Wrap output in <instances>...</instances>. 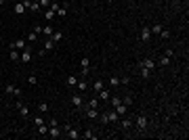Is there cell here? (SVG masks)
Instances as JSON below:
<instances>
[{
  "label": "cell",
  "instance_id": "6da1fadb",
  "mask_svg": "<svg viewBox=\"0 0 189 140\" xmlns=\"http://www.w3.org/2000/svg\"><path fill=\"white\" fill-rule=\"evenodd\" d=\"M63 130H65V136H67V138H71V140L82 138V132H80L78 128H74V126H70V123H65V126H63Z\"/></svg>",
  "mask_w": 189,
  "mask_h": 140
},
{
  "label": "cell",
  "instance_id": "7a4b0ae2",
  "mask_svg": "<svg viewBox=\"0 0 189 140\" xmlns=\"http://www.w3.org/2000/svg\"><path fill=\"white\" fill-rule=\"evenodd\" d=\"M70 103L74 107H76V109H80V111H82L84 109V98H82V92H74L70 96Z\"/></svg>",
  "mask_w": 189,
  "mask_h": 140
},
{
  "label": "cell",
  "instance_id": "3957f363",
  "mask_svg": "<svg viewBox=\"0 0 189 140\" xmlns=\"http://www.w3.org/2000/svg\"><path fill=\"white\" fill-rule=\"evenodd\" d=\"M55 46H57V44H55L50 38H46V40H44V44H42V50H38V55H40V57H44L46 52H53V50H55Z\"/></svg>",
  "mask_w": 189,
  "mask_h": 140
},
{
  "label": "cell",
  "instance_id": "277c9868",
  "mask_svg": "<svg viewBox=\"0 0 189 140\" xmlns=\"http://www.w3.org/2000/svg\"><path fill=\"white\" fill-rule=\"evenodd\" d=\"M15 105H17V111H19V115L23 117V119H27V117H30V113H32V111H30V107L25 105L23 100H17Z\"/></svg>",
  "mask_w": 189,
  "mask_h": 140
},
{
  "label": "cell",
  "instance_id": "5b68a950",
  "mask_svg": "<svg viewBox=\"0 0 189 140\" xmlns=\"http://www.w3.org/2000/svg\"><path fill=\"white\" fill-rule=\"evenodd\" d=\"M135 123H137V128L143 132V130H147V126H149V119H147L145 115H137L135 117Z\"/></svg>",
  "mask_w": 189,
  "mask_h": 140
},
{
  "label": "cell",
  "instance_id": "8992f818",
  "mask_svg": "<svg viewBox=\"0 0 189 140\" xmlns=\"http://www.w3.org/2000/svg\"><path fill=\"white\" fill-rule=\"evenodd\" d=\"M4 92L13 94L15 98H19V96H21V88H17V86H13V84H6V86H4Z\"/></svg>",
  "mask_w": 189,
  "mask_h": 140
},
{
  "label": "cell",
  "instance_id": "52a82bcc",
  "mask_svg": "<svg viewBox=\"0 0 189 140\" xmlns=\"http://www.w3.org/2000/svg\"><path fill=\"white\" fill-rule=\"evenodd\" d=\"M19 61H21L23 65H27V63L32 61V48H23L21 55H19Z\"/></svg>",
  "mask_w": 189,
  "mask_h": 140
},
{
  "label": "cell",
  "instance_id": "ba28073f",
  "mask_svg": "<svg viewBox=\"0 0 189 140\" xmlns=\"http://www.w3.org/2000/svg\"><path fill=\"white\" fill-rule=\"evenodd\" d=\"M11 48H15V50H23V48H27V40H25V38H17L15 42H11Z\"/></svg>",
  "mask_w": 189,
  "mask_h": 140
},
{
  "label": "cell",
  "instance_id": "9c48e42d",
  "mask_svg": "<svg viewBox=\"0 0 189 140\" xmlns=\"http://www.w3.org/2000/svg\"><path fill=\"white\" fill-rule=\"evenodd\" d=\"M105 119H107V123H118L120 115L116 113V109H111V111H107V113H105Z\"/></svg>",
  "mask_w": 189,
  "mask_h": 140
},
{
  "label": "cell",
  "instance_id": "30bf717a",
  "mask_svg": "<svg viewBox=\"0 0 189 140\" xmlns=\"http://www.w3.org/2000/svg\"><path fill=\"white\" fill-rule=\"evenodd\" d=\"M151 38V32H149V25H145V27H141V32H139V40L141 42H147Z\"/></svg>",
  "mask_w": 189,
  "mask_h": 140
},
{
  "label": "cell",
  "instance_id": "8fae6325",
  "mask_svg": "<svg viewBox=\"0 0 189 140\" xmlns=\"http://www.w3.org/2000/svg\"><path fill=\"white\" fill-rule=\"evenodd\" d=\"M128 82V80H126V78H122V80H120V78H116V75H111V78H109V80H107V84H109V86H111V88H118L120 84H126Z\"/></svg>",
  "mask_w": 189,
  "mask_h": 140
},
{
  "label": "cell",
  "instance_id": "7c38bea8",
  "mask_svg": "<svg viewBox=\"0 0 189 140\" xmlns=\"http://www.w3.org/2000/svg\"><path fill=\"white\" fill-rule=\"evenodd\" d=\"M48 136H50V138H59L61 136V128L59 126H48Z\"/></svg>",
  "mask_w": 189,
  "mask_h": 140
},
{
  "label": "cell",
  "instance_id": "4fadbf2b",
  "mask_svg": "<svg viewBox=\"0 0 189 140\" xmlns=\"http://www.w3.org/2000/svg\"><path fill=\"white\" fill-rule=\"evenodd\" d=\"M114 109H116V113H118L120 117H124V115H126V113H128V107L124 105V103H118V105L114 107Z\"/></svg>",
  "mask_w": 189,
  "mask_h": 140
},
{
  "label": "cell",
  "instance_id": "5bb4252c",
  "mask_svg": "<svg viewBox=\"0 0 189 140\" xmlns=\"http://www.w3.org/2000/svg\"><path fill=\"white\" fill-rule=\"evenodd\" d=\"M139 65H141V67H145V69H151V71L155 69V63H154V59H143V61L139 63Z\"/></svg>",
  "mask_w": 189,
  "mask_h": 140
},
{
  "label": "cell",
  "instance_id": "9a60e30c",
  "mask_svg": "<svg viewBox=\"0 0 189 140\" xmlns=\"http://www.w3.org/2000/svg\"><path fill=\"white\" fill-rule=\"evenodd\" d=\"M44 19H46L48 23H50V21H55V19H57V13L53 11V9H46V11H44Z\"/></svg>",
  "mask_w": 189,
  "mask_h": 140
},
{
  "label": "cell",
  "instance_id": "2e32d148",
  "mask_svg": "<svg viewBox=\"0 0 189 140\" xmlns=\"http://www.w3.org/2000/svg\"><path fill=\"white\" fill-rule=\"evenodd\" d=\"M78 80H80L78 75H67V78H65V84H67V88H74V86L78 84Z\"/></svg>",
  "mask_w": 189,
  "mask_h": 140
},
{
  "label": "cell",
  "instance_id": "e0dca14e",
  "mask_svg": "<svg viewBox=\"0 0 189 140\" xmlns=\"http://www.w3.org/2000/svg\"><path fill=\"white\" fill-rule=\"evenodd\" d=\"M76 88H78V92H86V90H88V82H86V80H78V84H76Z\"/></svg>",
  "mask_w": 189,
  "mask_h": 140
},
{
  "label": "cell",
  "instance_id": "ac0fdd59",
  "mask_svg": "<svg viewBox=\"0 0 189 140\" xmlns=\"http://www.w3.org/2000/svg\"><path fill=\"white\" fill-rule=\"evenodd\" d=\"M97 98H99V100H109V98H111V94H109V90L103 88L101 92H97Z\"/></svg>",
  "mask_w": 189,
  "mask_h": 140
},
{
  "label": "cell",
  "instance_id": "d6986e66",
  "mask_svg": "<svg viewBox=\"0 0 189 140\" xmlns=\"http://www.w3.org/2000/svg\"><path fill=\"white\" fill-rule=\"evenodd\" d=\"M120 126H122V130H130L132 126H135V119H128V117H126V119H122Z\"/></svg>",
  "mask_w": 189,
  "mask_h": 140
},
{
  "label": "cell",
  "instance_id": "ffe728a7",
  "mask_svg": "<svg viewBox=\"0 0 189 140\" xmlns=\"http://www.w3.org/2000/svg\"><path fill=\"white\" fill-rule=\"evenodd\" d=\"M50 40H53L55 44H57V42H61V40H63V32H57V29H55V32L50 34Z\"/></svg>",
  "mask_w": 189,
  "mask_h": 140
},
{
  "label": "cell",
  "instance_id": "44dd1931",
  "mask_svg": "<svg viewBox=\"0 0 189 140\" xmlns=\"http://www.w3.org/2000/svg\"><path fill=\"white\" fill-rule=\"evenodd\" d=\"M13 11L17 13V15H23V13H25V6H23V2H15V6H13Z\"/></svg>",
  "mask_w": 189,
  "mask_h": 140
},
{
  "label": "cell",
  "instance_id": "7402d4cb",
  "mask_svg": "<svg viewBox=\"0 0 189 140\" xmlns=\"http://www.w3.org/2000/svg\"><path fill=\"white\" fill-rule=\"evenodd\" d=\"M103 86H105V84L101 82V80H95V82H93V90H95V92H101Z\"/></svg>",
  "mask_w": 189,
  "mask_h": 140
},
{
  "label": "cell",
  "instance_id": "603a6c76",
  "mask_svg": "<svg viewBox=\"0 0 189 140\" xmlns=\"http://www.w3.org/2000/svg\"><path fill=\"white\" fill-rule=\"evenodd\" d=\"M84 107H90V109H99V98H97V96H95V98H90V100H88V103H86Z\"/></svg>",
  "mask_w": 189,
  "mask_h": 140
},
{
  "label": "cell",
  "instance_id": "cb8c5ba5",
  "mask_svg": "<svg viewBox=\"0 0 189 140\" xmlns=\"http://www.w3.org/2000/svg\"><path fill=\"white\" fill-rule=\"evenodd\" d=\"M162 29H164V27H162L160 23H155V25H151V27H149V32H151V34H158V36H160V32H162Z\"/></svg>",
  "mask_w": 189,
  "mask_h": 140
},
{
  "label": "cell",
  "instance_id": "d4e9b609",
  "mask_svg": "<svg viewBox=\"0 0 189 140\" xmlns=\"http://www.w3.org/2000/svg\"><path fill=\"white\" fill-rule=\"evenodd\" d=\"M38 111H40V113H46V111H48V103L40 100V103H38Z\"/></svg>",
  "mask_w": 189,
  "mask_h": 140
},
{
  "label": "cell",
  "instance_id": "484cf974",
  "mask_svg": "<svg viewBox=\"0 0 189 140\" xmlns=\"http://www.w3.org/2000/svg\"><path fill=\"white\" fill-rule=\"evenodd\" d=\"M82 138H88V140H95V138H97V134H95L93 130H86V132H84V134H82Z\"/></svg>",
  "mask_w": 189,
  "mask_h": 140
},
{
  "label": "cell",
  "instance_id": "4316f807",
  "mask_svg": "<svg viewBox=\"0 0 189 140\" xmlns=\"http://www.w3.org/2000/svg\"><path fill=\"white\" fill-rule=\"evenodd\" d=\"M53 32H55V29H53L50 25H44V27H42V34L46 36V38H50V34H53Z\"/></svg>",
  "mask_w": 189,
  "mask_h": 140
},
{
  "label": "cell",
  "instance_id": "83f0119b",
  "mask_svg": "<svg viewBox=\"0 0 189 140\" xmlns=\"http://www.w3.org/2000/svg\"><path fill=\"white\" fill-rule=\"evenodd\" d=\"M139 67H141V65H139ZM149 75H151V69H145V67H141V78H143V80H147Z\"/></svg>",
  "mask_w": 189,
  "mask_h": 140
},
{
  "label": "cell",
  "instance_id": "f1b7e54d",
  "mask_svg": "<svg viewBox=\"0 0 189 140\" xmlns=\"http://www.w3.org/2000/svg\"><path fill=\"white\" fill-rule=\"evenodd\" d=\"M122 103H124V105H126V107H130V105H132V103H135V100H132V96H130V94H126V96L122 98Z\"/></svg>",
  "mask_w": 189,
  "mask_h": 140
},
{
  "label": "cell",
  "instance_id": "f546056e",
  "mask_svg": "<svg viewBox=\"0 0 189 140\" xmlns=\"http://www.w3.org/2000/svg\"><path fill=\"white\" fill-rule=\"evenodd\" d=\"M9 59H11V61H19V52H17V50L13 48L11 52H9Z\"/></svg>",
  "mask_w": 189,
  "mask_h": 140
},
{
  "label": "cell",
  "instance_id": "4dcf8cb0",
  "mask_svg": "<svg viewBox=\"0 0 189 140\" xmlns=\"http://www.w3.org/2000/svg\"><path fill=\"white\" fill-rule=\"evenodd\" d=\"M38 134H48V126H46V123L38 126Z\"/></svg>",
  "mask_w": 189,
  "mask_h": 140
},
{
  "label": "cell",
  "instance_id": "1f68e13d",
  "mask_svg": "<svg viewBox=\"0 0 189 140\" xmlns=\"http://www.w3.org/2000/svg\"><path fill=\"white\" fill-rule=\"evenodd\" d=\"M25 40H27V42H36V40H38V34H34V32H32V34H27V38H25Z\"/></svg>",
  "mask_w": 189,
  "mask_h": 140
},
{
  "label": "cell",
  "instance_id": "d6a6232c",
  "mask_svg": "<svg viewBox=\"0 0 189 140\" xmlns=\"http://www.w3.org/2000/svg\"><path fill=\"white\" fill-rule=\"evenodd\" d=\"M38 4H40V9H48L50 0H38Z\"/></svg>",
  "mask_w": 189,
  "mask_h": 140
},
{
  "label": "cell",
  "instance_id": "836d02e7",
  "mask_svg": "<svg viewBox=\"0 0 189 140\" xmlns=\"http://www.w3.org/2000/svg\"><path fill=\"white\" fill-rule=\"evenodd\" d=\"M65 13H67V6H61L59 11H57V17H65Z\"/></svg>",
  "mask_w": 189,
  "mask_h": 140
},
{
  "label": "cell",
  "instance_id": "e575fe53",
  "mask_svg": "<svg viewBox=\"0 0 189 140\" xmlns=\"http://www.w3.org/2000/svg\"><path fill=\"white\" fill-rule=\"evenodd\" d=\"M27 84H32V86H34V84H38V78H36L34 73H32V75L27 78Z\"/></svg>",
  "mask_w": 189,
  "mask_h": 140
},
{
  "label": "cell",
  "instance_id": "d590c367",
  "mask_svg": "<svg viewBox=\"0 0 189 140\" xmlns=\"http://www.w3.org/2000/svg\"><path fill=\"white\" fill-rule=\"evenodd\" d=\"M48 9H53V11L57 13V11L61 9V4H59V2H50V6H48Z\"/></svg>",
  "mask_w": 189,
  "mask_h": 140
},
{
  "label": "cell",
  "instance_id": "8d00e7d4",
  "mask_svg": "<svg viewBox=\"0 0 189 140\" xmlns=\"http://www.w3.org/2000/svg\"><path fill=\"white\" fill-rule=\"evenodd\" d=\"M34 123H36V126H42V123H44V119H42V117H34Z\"/></svg>",
  "mask_w": 189,
  "mask_h": 140
},
{
  "label": "cell",
  "instance_id": "74e56055",
  "mask_svg": "<svg viewBox=\"0 0 189 140\" xmlns=\"http://www.w3.org/2000/svg\"><path fill=\"white\" fill-rule=\"evenodd\" d=\"M48 126H59V121H57L55 117H50V119H48Z\"/></svg>",
  "mask_w": 189,
  "mask_h": 140
},
{
  "label": "cell",
  "instance_id": "f35d334b",
  "mask_svg": "<svg viewBox=\"0 0 189 140\" xmlns=\"http://www.w3.org/2000/svg\"><path fill=\"white\" fill-rule=\"evenodd\" d=\"M168 36H170V34H168V29H162V32H160V38H164V40L168 38Z\"/></svg>",
  "mask_w": 189,
  "mask_h": 140
},
{
  "label": "cell",
  "instance_id": "ab89813d",
  "mask_svg": "<svg viewBox=\"0 0 189 140\" xmlns=\"http://www.w3.org/2000/svg\"><path fill=\"white\" fill-rule=\"evenodd\" d=\"M34 34H42V27H40V25H34Z\"/></svg>",
  "mask_w": 189,
  "mask_h": 140
},
{
  "label": "cell",
  "instance_id": "60d3db41",
  "mask_svg": "<svg viewBox=\"0 0 189 140\" xmlns=\"http://www.w3.org/2000/svg\"><path fill=\"white\" fill-rule=\"evenodd\" d=\"M4 4H6V0H0V6H4Z\"/></svg>",
  "mask_w": 189,
  "mask_h": 140
},
{
  "label": "cell",
  "instance_id": "b9f144b4",
  "mask_svg": "<svg viewBox=\"0 0 189 140\" xmlns=\"http://www.w3.org/2000/svg\"><path fill=\"white\" fill-rule=\"evenodd\" d=\"M107 2H109V4H111V2H116V0H107Z\"/></svg>",
  "mask_w": 189,
  "mask_h": 140
}]
</instances>
